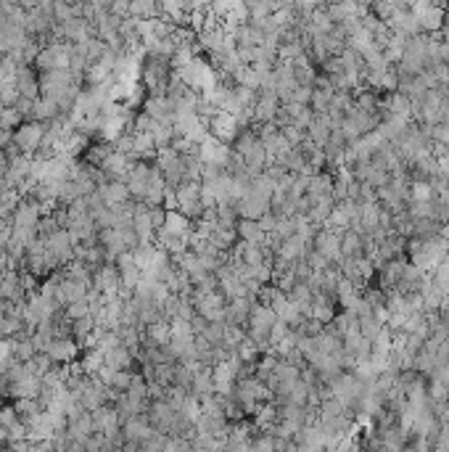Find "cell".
I'll use <instances>...</instances> for the list:
<instances>
[{
    "label": "cell",
    "mask_w": 449,
    "mask_h": 452,
    "mask_svg": "<svg viewBox=\"0 0 449 452\" xmlns=\"http://www.w3.org/2000/svg\"><path fill=\"white\" fill-rule=\"evenodd\" d=\"M365 254V238L357 228H346L341 231V257L346 259H355V257H362Z\"/></svg>",
    "instance_id": "obj_26"
},
{
    "label": "cell",
    "mask_w": 449,
    "mask_h": 452,
    "mask_svg": "<svg viewBox=\"0 0 449 452\" xmlns=\"http://www.w3.org/2000/svg\"><path fill=\"white\" fill-rule=\"evenodd\" d=\"M48 125L45 122H37V119H24L16 130H13V146L19 148V154H37L42 143V135H45Z\"/></svg>",
    "instance_id": "obj_5"
},
{
    "label": "cell",
    "mask_w": 449,
    "mask_h": 452,
    "mask_svg": "<svg viewBox=\"0 0 449 452\" xmlns=\"http://www.w3.org/2000/svg\"><path fill=\"white\" fill-rule=\"evenodd\" d=\"M156 157V143L148 130H133V159Z\"/></svg>",
    "instance_id": "obj_32"
},
{
    "label": "cell",
    "mask_w": 449,
    "mask_h": 452,
    "mask_svg": "<svg viewBox=\"0 0 449 452\" xmlns=\"http://www.w3.org/2000/svg\"><path fill=\"white\" fill-rule=\"evenodd\" d=\"M63 310H66V315L72 317V320H77V317H85V315H90V299L85 296V299L69 302V305L63 307Z\"/></svg>",
    "instance_id": "obj_39"
},
{
    "label": "cell",
    "mask_w": 449,
    "mask_h": 452,
    "mask_svg": "<svg viewBox=\"0 0 449 452\" xmlns=\"http://www.w3.org/2000/svg\"><path fill=\"white\" fill-rule=\"evenodd\" d=\"M201 161L211 164V167H228L230 161V143H222L214 135H207V140L199 146Z\"/></svg>",
    "instance_id": "obj_12"
},
{
    "label": "cell",
    "mask_w": 449,
    "mask_h": 452,
    "mask_svg": "<svg viewBox=\"0 0 449 452\" xmlns=\"http://www.w3.org/2000/svg\"><path fill=\"white\" fill-rule=\"evenodd\" d=\"M383 328H386V323H383L373 310L365 312V315H359V334H362L365 338H370V341H376L378 334H381Z\"/></svg>",
    "instance_id": "obj_34"
},
{
    "label": "cell",
    "mask_w": 449,
    "mask_h": 452,
    "mask_svg": "<svg viewBox=\"0 0 449 452\" xmlns=\"http://www.w3.org/2000/svg\"><path fill=\"white\" fill-rule=\"evenodd\" d=\"M338 267H341V275L344 278H349L355 286H359V288H365L370 281H373V275L378 273L376 270V262L370 259V257H355V259H346V257H341V262H338Z\"/></svg>",
    "instance_id": "obj_6"
},
{
    "label": "cell",
    "mask_w": 449,
    "mask_h": 452,
    "mask_svg": "<svg viewBox=\"0 0 449 452\" xmlns=\"http://www.w3.org/2000/svg\"><path fill=\"white\" fill-rule=\"evenodd\" d=\"M19 421L21 418L13 405H0V426H3V429H11L13 423H19Z\"/></svg>",
    "instance_id": "obj_42"
},
{
    "label": "cell",
    "mask_w": 449,
    "mask_h": 452,
    "mask_svg": "<svg viewBox=\"0 0 449 452\" xmlns=\"http://www.w3.org/2000/svg\"><path fill=\"white\" fill-rule=\"evenodd\" d=\"M307 196L309 199H328V196H333V172H328V169L314 172L312 180H309Z\"/></svg>",
    "instance_id": "obj_28"
},
{
    "label": "cell",
    "mask_w": 449,
    "mask_h": 452,
    "mask_svg": "<svg viewBox=\"0 0 449 452\" xmlns=\"http://www.w3.org/2000/svg\"><path fill=\"white\" fill-rule=\"evenodd\" d=\"M63 111L61 106H59V101L53 98V95H45L40 93L37 98H35V109H32V119H37V122H53V119H59Z\"/></svg>",
    "instance_id": "obj_22"
},
{
    "label": "cell",
    "mask_w": 449,
    "mask_h": 452,
    "mask_svg": "<svg viewBox=\"0 0 449 452\" xmlns=\"http://www.w3.org/2000/svg\"><path fill=\"white\" fill-rule=\"evenodd\" d=\"M238 119H235V114H230V111H217V114L209 119V135H214L217 140H222V143H233L235 140V135H238Z\"/></svg>",
    "instance_id": "obj_11"
},
{
    "label": "cell",
    "mask_w": 449,
    "mask_h": 452,
    "mask_svg": "<svg viewBox=\"0 0 449 452\" xmlns=\"http://www.w3.org/2000/svg\"><path fill=\"white\" fill-rule=\"evenodd\" d=\"M19 98H21V93H19V87H16V83L0 85V106H16Z\"/></svg>",
    "instance_id": "obj_40"
},
{
    "label": "cell",
    "mask_w": 449,
    "mask_h": 452,
    "mask_svg": "<svg viewBox=\"0 0 449 452\" xmlns=\"http://www.w3.org/2000/svg\"><path fill=\"white\" fill-rule=\"evenodd\" d=\"M114 151V143L111 140H106V138H98L95 143H90V146H85L82 151V161H87V164H93V167H101L106 159H109V154Z\"/></svg>",
    "instance_id": "obj_30"
},
{
    "label": "cell",
    "mask_w": 449,
    "mask_h": 452,
    "mask_svg": "<svg viewBox=\"0 0 449 452\" xmlns=\"http://www.w3.org/2000/svg\"><path fill=\"white\" fill-rule=\"evenodd\" d=\"M178 80L185 87L190 90H196V93H207L209 87L217 85V74L211 72V66L207 61H201V59H188L185 63H180L178 66Z\"/></svg>",
    "instance_id": "obj_2"
},
{
    "label": "cell",
    "mask_w": 449,
    "mask_h": 452,
    "mask_svg": "<svg viewBox=\"0 0 449 452\" xmlns=\"http://www.w3.org/2000/svg\"><path fill=\"white\" fill-rule=\"evenodd\" d=\"M156 432L151 421H148L146 413H140V415H133V418H127L122 421V434H125V442H146L151 434Z\"/></svg>",
    "instance_id": "obj_16"
},
{
    "label": "cell",
    "mask_w": 449,
    "mask_h": 452,
    "mask_svg": "<svg viewBox=\"0 0 449 452\" xmlns=\"http://www.w3.org/2000/svg\"><path fill=\"white\" fill-rule=\"evenodd\" d=\"M283 130V135L288 138V143H291V146H302L304 140H307V130H304V127H299V125H285V127H281Z\"/></svg>",
    "instance_id": "obj_41"
},
{
    "label": "cell",
    "mask_w": 449,
    "mask_h": 452,
    "mask_svg": "<svg viewBox=\"0 0 449 452\" xmlns=\"http://www.w3.org/2000/svg\"><path fill=\"white\" fill-rule=\"evenodd\" d=\"M72 83H80V77H74L72 69H48V72L40 74V93L59 95Z\"/></svg>",
    "instance_id": "obj_13"
},
{
    "label": "cell",
    "mask_w": 449,
    "mask_h": 452,
    "mask_svg": "<svg viewBox=\"0 0 449 452\" xmlns=\"http://www.w3.org/2000/svg\"><path fill=\"white\" fill-rule=\"evenodd\" d=\"M281 106H283L281 95L275 93L272 87L259 90V93H257V104H254V119H257V122H272Z\"/></svg>",
    "instance_id": "obj_14"
},
{
    "label": "cell",
    "mask_w": 449,
    "mask_h": 452,
    "mask_svg": "<svg viewBox=\"0 0 449 452\" xmlns=\"http://www.w3.org/2000/svg\"><path fill=\"white\" fill-rule=\"evenodd\" d=\"M344 349L355 358V362H362V360L370 358V352H373V341L362 336V334H359V328H352V331H346L344 334Z\"/></svg>",
    "instance_id": "obj_18"
},
{
    "label": "cell",
    "mask_w": 449,
    "mask_h": 452,
    "mask_svg": "<svg viewBox=\"0 0 449 452\" xmlns=\"http://www.w3.org/2000/svg\"><path fill=\"white\" fill-rule=\"evenodd\" d=\"M143 111H146L154 122H172L175 116V104L169 95H148L143 101Z\"/></svg>",
    "instance_id": "obj_17"
},
{
    "label": "cell",
    "mask_w": 449,
    "mask_h": 452,
    "mask_svg": "<svg viewBox=\"0 0 449 452\" xmlns=\"http://www.w3.org/2000/svg\"><path fill=\"white\" fill-rule=\"evenodd\" d=\"M135 161L137 159H133L130 154H122V151H116L114 148V151L109 154V159L101 164V172L106 175V180H125L130 167H133Z\"/></svg>",
    "instance_id": "obj_15"
},
{
    "label": "cell",
    "mask_w": 449,
    "mask_h": 452,
    "mask_svg": "<svg viewBox=\"0 0 449 452\" xmlns=\"http://www.w3.org/2000/svg\"><path fill=\"white\" fill-rule=\"evenodd\" d=\"M143 331H146V336L154 338L156 344H167V341H169V331H172V323H169L167 317H161V320H154V323H148Z\"/></svg>",
    "instance_id": "obj_37"
},
{
    "label": "cell",
    "mask_w": 449,
    "mask_h": 452,
    "mask_svg": "<svg viewBox=\"0 0 449 452\" xmlns=\"http://www.w3.org/2000/svg\"><path fill=\"white\" fill-rule=\"evenodd\" d=\"M254 302H257V299H249V296L228 299V305H225V323H230V326H246Z\"/></svg>",
    "instance_id": "obj_21"
},
{
    "label": "cell",
    "mask_w": 449,
    "mask_h": 452,
    "mask_svg": "<svg viewBox=\"0 0 449 452\" xmlns=\"http://www.w3.org/2000/svg\"><path fill=\"white\" fill-rule=\"evenodd\" d=\"M93 288L101 296H116L122 291V278H119V267H116V262H109V259H106L101 267H95Z\"/></svg>",
    "instance_id": "obj_7"
},
{
    "label": "cell",
    "mask_w": 449,
    "mask_h": 452,
    "mask_svg": "<svg viewBox=\"0 0 449 452\" xmlns=\"http://www.w3.org/2000/svg\"><path fill=\"white\" fill-rule=\"evenodd\" d=\"M148 133L154 138L156 148L172 146V138H175V127H172V122H151Z\"/></svg>",
    "instance_id": "obj_35"
},
{
    "label": "cell",
    "mask_w": 449,
    "mask_h": 452,
    "mask_svg": "<svg viewBox=\"0 0 449 452\" xmlns=\"http://www.w3.org/2000/svg\"><path fill=\"white\" fill-rule=\"evenodd\" d=\"M90 434H95L93 413H90V410H85L82 415L72 418V421H69V426H66V436H69V439H80V442H85Z\"/></svg>",
    "instance_id": "obj_29"
},
{
    "label": "cell",
    "mask_w": 449,
    "mask_h": 452,
    "mask_svg": "<svg viewBox=\"0 0 449 452\" xmlns=\"http://www.w3.org/2000/svg\"><path fill=\"white\" fill-rule=\"evenodd\" d=\"M151 169H154V164H148V159H137L135 164L130 167V172H127L125 183L135 201H143V196H146L148 180H151Z\"/></svg>",
    "instance_id": "obj_9"
},
{
    "label": "cell",
    "mask_w": 449,
    "mask_h": 452,
    "mask_svg": "<svg viewBox=\"0 0 449 452\" xmlns=\"http://www.w3.org/2000/svg\"><path fill=\"white\" fill-rule=\"evenodd\" d=\"M312 249L317 254H323L328 262H341V233L323 225L320 231L314 233Z\"/></svg>",
    "instance_id": "obj_8"
},
{
    "label": "cell",
    "mask_w": 449,
    "mask_h": 452,
    "mask_svg": "<svg viewBox=\"0 0 449 452\" xmlns=\"http://www.w3.org/2000/svg\"><path fill=\"white\" fill-rule=\"evenodd\" d=\"M45 352L51 355V360L56 365H69V362L77 360V355L82 352V347L77 344V338L74 336H53Z\"/></svg>",
    "instance_id": "obj_10"
},
{
    "label": "cell",
    "mask_w": 449,
    "mask_h": 452,
    "mask_svg": "<svg viewBox=\"0 0 449 452\" xmlns=\"http://www.w3.org/2000/svg\"><path fill=\"white\" fill-rule=\"evenodd\" d=\"M333 302L336 296H325V294H314L312 299V317L314 320H320V323H331L336 317V310H333Z\"/></svg>",
    "instance_id": "obj_33"
},
{
    "label": "cell",
    "mask_w": 449,
    "mask_h": 452,
    "mask_svg": "<svg viewBox=\"0 0 449 452\" xmlns=\"http://www.w3.org/2000/svg\"><path fill=\"white\" fill-rule=\"evenodd\" d=\"M235 228H238V238H240V241L259 243V246H264V243H267V236H270V233L262 231L259 220H246V217H240Z\"/></svg>",
    "instance_id": "obj_31"
},
{
    "label": "cell",
    "mask_w": 449,
    "mask_h": 452,
    "mask_svg": "<svg viewBox=\"0 0 449 452\" xmlns=\"http://www.w3.org/2000/svg\"><path fill=\"white\" fill-rule=\"evenodd\" d=\"M190 391L196 397H207V394H214V376H211V365H204V362H193V384H190Z\"/></svg>",
    "instance_id": "obj_23"
},
{
    "label": "cell",
    "mask_w": 449,
    "mask_h": 452,
    "mask_svg": "<svg viewBox=\"0 0 449 452\" xmlns=\"http://www.w3.org/2000/svg\"><path fill=\"white\" fill-rule=\"evenodd\" d=\"M24 122V116L16 106H0V127L6 130H16V127Z\"/></svg>",
    "instance_id": "obj_38"
},
{
    "label": "cell",
    "mask_w": 449,
    "mask_h": 452,
    "mask_svg": "<svg viewBox=\"0 0 449 452\" xmlns=\"http://www.w3.org/2000/svg\"><path fill=\"white\" fill-rule=\"evenodd\" d=\"M238 225V222H235ZM235 225H225V222H214V228L209 233V241L220 249V252L228 254L235 243H238V228Z\"/></svg>",
    "instance_id": "obj_24"
},
{
    "label": "cell",
    "mask_w": 449,
    "mask_h": 452,
    "mask_svg": "<svg viewBox=\"0 0 449 452\" xmlns=\"http://www.w3.org/2000/svg\"><path fill=\"white\" fill-rule=\"evenodd\" d=\"M386 104V111L394 116H402V119H412V98L402 90H391V93L383 98Z\"/></svg>",
    "instance_id": "obj_27"
},
{
    "label": "cell",
    "mask_w": 449,
    "mask_h": 452,
    "mask_svg": "<svg viewBox=\"0 0 449 452\" xmlns=\"http://www.w3.org/2000/svg\"><path fill=\"white\" fill-rule=\"evenodd\" d=\"M13 143V130H6V127H0V148H8Z\"/></svg>",
    "instance_id": "obj_44"
},
{
    "label": "cell",
    "mask_w": 449,
    "mask_h": 452,
    "mask_svg": "<svg viewBox=\"0 0 449 452\" xmlns=\"http://www.w3.org/2000/svg\"><path fill=\"white\" fill-rule=\"evenodd\" d=\"M159 233L178 236V238H190V233H193V220L185 217V214L178 209H167V217H164V225H161V231Z\"/></svg>",
    "instance_id": "obj_20"
},
{
    "label": "cell",
    "mask_w": 449,
    "mask_h": 452,
    "mask_svg": "<svg viewBox=\"0 0 449 452\" xmlns=\"http://www.w3.org/2000/svg\"><path fill=\"white\" fill-rule=\"evenodd\" d=\"M42 217V204L35 196H21L16 209L11 212V228L19 233H37V222Z\"/></svg>",
    "instance_id": "obj_3"
},
{
    "label": "cell",
    "mask_w": 449,
    "mask_h": 452,
    "mask_svg": "<svg viewBox=\"0 0 449 452\" xmlns=\"http://www.w3.org/2000/svg\"><path fill=\"white\" fill-rule=\"evenodd\" d=\"M16 87H19V93L24 95V98H37L40 95V77L35 74V69H32L30 63H21L19 72H16Z\"/></svg>",
    "instance_id": "obj_25"
},
{
    "label": "cell",
    "mask_w": 449,
    "mask_h": 452,
    "mask_svg": "<svg viewBox=\"0 0 449 452\" xmlns=\"http://www.w3.org/2000/svg\"><path fill=\"white\" fill-rule=\"evenodd\" d=\"M275 320H278V312H275L270 305H264V302H259V299L251 305L249 320H246V334H249V338L257 341V347H259L262 352L272 349L270 347V331H272V326H275Z\"/></svg>",
    "instance_id": "obj_1"
},
{
    "label": "cell",
    "mask_w": 449,
    "mask_h": 452,
    "mask_svg": "<svg viewBox=\"0 0 449 452\" xmlns=\"http://www.w3.org/2000/svg\"><path fill=\"white\" fill-rule=\"evenodd\" d=\"M444 423H449V415H447V421H444Z\"/></svg>",
    "instance_id": "obj_45"
},
{
    "label": "cell",
    "mask_w": 449,
    "mask_h": 452,
    "mask_svg": "<svg viewBox=\"0 0 449 452\" xmlns=\"http://www.w3.org/2000/svg\"><path fill=\"white\" fill-rule=\"evenodd\" d=\"M433 199H436V190L431 185V180H412L410 183L407 204L410 201H433Z\"/></svg>",
    "instance_id": "obj_36"
},
{
    "label": "cell",
    "mask_w": 449,
    "mask_h": 452,
    "mask_svg": "<svg viewBox=\"0 0 449 452\" xmlns=\"http://www.w3.org/2000/svg\"><path fill=\"white\" fill-rule=\"evenodd\" d=\"M98 193L104 196V201L109 207H122V204H127V201L133 199V193H130L125 180H106V183L98 185Z\"/></svg>",
    "instance_id": "obj_19"
},
{
    "label": "cell",
    "mask_w": 449,
    "mask_h": 452,
    "mask_svg": "<svg viewBox=\"0 0 449 452\" xmlns=\"http://www.w3.org/2000/svg\"><path fill=\"white\" fill-rule=\"evenodd\" d=\"M433 450H449V423H441L439 426V434H436Z\"/></svg>",
    "instance_id": "obj_43"
},
{
    "label": "cell",
    "mask_w": 449,
    "mask_h": 452,
    "mask_svg": "<svg viewBox=\"0 0 449 452\" xmlns=\"http://www.w3.org/2000/svg\"><path fill=\"white\" fill-rule=\"evenodd\" d=\"M175 199H178V212L196 222L204 214V199H201V180H185L175 188Z\"/></svg>",
    "instance_id": "obj_4"
}]
</instances>
